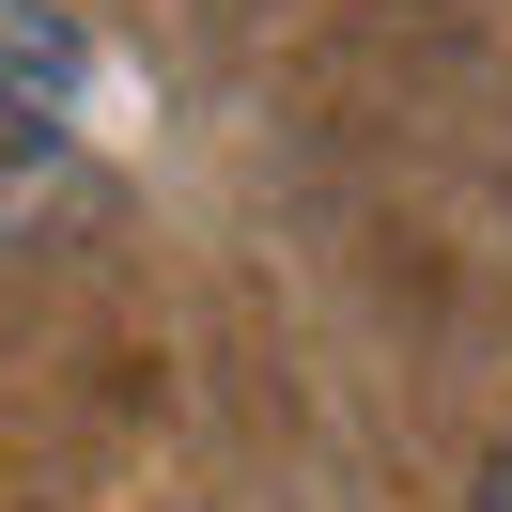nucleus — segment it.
<instances>
[{
	"label": "nucleus",
	"mask_w": 512,
	"mask_h": 512,
	"mask_svg": "<svg viewBox=\"0 0 512 512\" xmlns=\"http://www.w3.org/2000/svg\"><path fill=\"white\" fill-rule=\"evenodd\" d=\"M78 94H94L78 16H63V0H0V233L63 187V156H78Z\"/></svg>",
	"instance_id": "1"
}]
</instances>
